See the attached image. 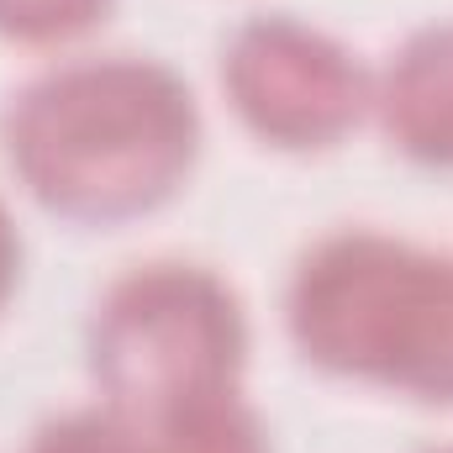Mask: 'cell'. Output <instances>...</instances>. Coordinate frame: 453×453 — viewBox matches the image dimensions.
<instances>
[{
  "label": "cell",
  "mask_w": 453,
  "mask_h": 453,
  "mask_svg": "<svg viewBox=\"0 0 453 453\" xmlns=\"http://www.w3.org/2000/svg\"><path fill=\"white\" fill-rule=\"evenodd\" d=\"M222 90L237 121L280 153H322L374 111V74L333 32L269 11L222 48Z\"/></svg>",
  "instance_id": "cell-4"
},
{
  "label": "cell",
  "mask_w": 453,
  "mask_h": 453,
  "mask_svg": "<svg viewBox=\"0 0 453 453\" xmlns=\"http://www.w3.org/2000/svg\"><path fill=\"white\" fill-rule=\"evenodd\" d=\"M85 364L101 401L132 427L237 390L248 364V311L217 269L153 258L106 285L85 327Z\"/></svg>",
  "instance_id": "cell-3"
},
{
  "label": "cell",
  "mask_w": 453,
  "mask_h": 453,
  "mask_svg": "<svg viewBox=\"0 0 453 453\" xmlns=\"http://www.w3.org/2000/svg\"><path fill=\"white\" fill-rule=\"evenodd\" d=\"M137 438H142V453H269V427L242 401V390L185 401L142 422Z\"/></svg>",
  "instance_id": "cell-6"
},
{
  "label": "cell",
  "mask_w": 453,
  "mask_h": 453,
  "mask_svg": "<svg viewBox=\"0 0 453 453\" xmlns=\"http://www.w3.org/2000/svg\"><path fill=\"white\" fill-rule=\"evenodd\" d=\"M16 280H21V232L11 222L5 201H0V311H5V301L16 290Z\"/></svg>",
  "instance_id": "cell-8"
},
{
  "label": "cell",
  "mask_w": 453,
  "mask_h": 453,
  "mask_svg": "<svg viewBox=\"0 0 453 453\" xmlns=\"http://www.w3.org/2000/svg\"><path fill=\"white\" fill-rule=\"evenodd\" d=\"M116 0H0V37L21 48H64L96 32Z\"/></svg>",
  "instance_id": "cell-7"
},
{
  "label": "cell",
  "mask_w": 453,
  "mask_h": 453,
  "mask_svg": "<svg viewBox=\"0 0 453 453\" xmlns=\"http://www.w3.org/2000/svg\"><path fill=\"white\" fill-rule=\"evenodd\" d=\"M306 364L427 406H453V253L348 226L311 242L285 290Z\"/></svg>",
  "instance_id": "cell-2"
},
{
  "label": "cell",
  "mask_w": 453,
  "mask_h": 453,
  "mask_svg": "<svg viewBox=\"0 0 453 453\" xmlns=\"http://www.w3.org/2000/svg\"><path fill=\"white\" fill-rule=\"evenodd\" d=\"M374 116L395 153L453 169V21L417 27L374 74Z\"/></svg>",
  "instance_id": "cell-5"
},
{
  "label": "cell",
  "mask_w": 453,
  "mask_h": 453,
  "mask_svg": "<svg viewBox=\"0 0 453 453\" xmlns=\"http://www.w3.org/2000/svg\"><path fill=\"white\" fill-rule=\"evenodd\" d=\"M438 453H453V449H438Z\"/></svg>",
  "instance_id": "cell-9"
},
{
  "label": "cell",
  "mask_w": 453,
  "mask_h": 453,
  "mask_svg": "<svg viewBox=\"0 0 453 453\" xmlns=\"http://www.w3.org/2000/svg\"><path fill=\"white\" fill-rule=\"evenodd\" d=\"M190 85L142 53L69 58L27 80L0 116L16 185L53 217L116 226L180 196L201 158Z\"/></svg>",
  "instance_id": "cell-1"
}]
</instances>
